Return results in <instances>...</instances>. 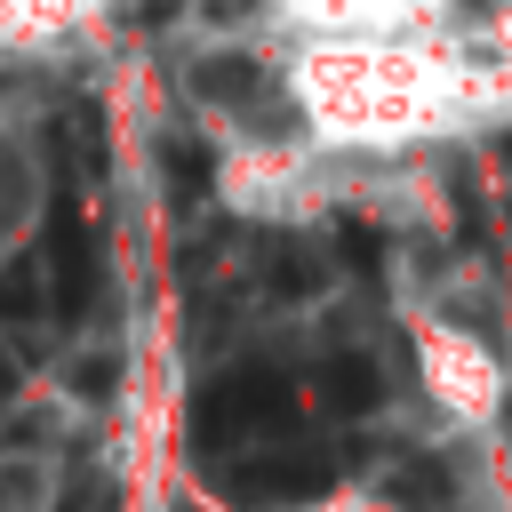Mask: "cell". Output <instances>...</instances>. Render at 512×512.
I'll use <instances>...</instances> for the list:
<instances>
[{
    "mask_svg": "<svg viewBox=\"0 0 512 512\" xmlns=\"http://www.w3.org/2000/svg\"><path fill=\"white\" fill-rule=\"evenodd\" d=\"M288 424V376L280 368H232L192 400V448H232L248 432H280Z\"/></svg>",
    "mask_w": 512,
    "mask_h": 512,
    "instance_id": "cell-1",
    "label": "cell"
},
{
    "mask_svg": "<svg viewBox=\"0 0 512 512\" xmlns=\"http://www.w3.org/2000/svg\"><path fill=\"white\" fill-rule=\"evenodd\" d=\"M336 488V456L328 448H304V440H280V448H248V456H224V496L232 504H312Z\"/></svg>",
    "mask_w": 512,
    "mask_h": 512,
    "instance_id": "cell-2",
    "label": "cell"
},
{
    "mask_svg": "<svg viewBox=\"0 0 512 512\" xmlns=\"http://www.w3.org/2000/svg\"><path fill=\"white\" fill-rule=\"evenodd\" d=\"M40 312H48L40 256H16V264H0V320H8V328H24V320H40Z\"/></svg>",
    "mask_w": 512,
    "mask_h": 512,
    "instance_id": "cell-6",
    "label": "cell"
},
{
    "mask_svg": "<svg viewBox=\"0 0 512 512\" xmlns=\"http://www.w3.org/2000/svg\"><path fill=\"white\" fill-rule=\"evenodd\" d=\"M56 512H112V488H104V480H96V488H72Z\"/></svg>",
    "mask_w": 512,
    "mask_h": 512,
    "instance_id": "cell-11",
    "label": "cell"
},
{
    "mask_svg": "<svg viewBox=\"0 0 512 512\" xmlns=\"http://www.w3.org/2000/svg\"><path fill=\"white\" fill-rule=\"evenodd\" d=\"M504 160H512V144H504Z\"/></svg>",
    "mask_w": 512,
    "mask_h": 512,
    "instance_id": "cell-13",
    "label": "cell"
},
{
    "mask_svg": "<svg viewBox=\"0 0 512 512\" xmlns=\"http://www.w3.org/2000/svg\"><path fill=\"white\" fill-rule=\"evenodd\" d=\"M160 152H168V200H192V192L208 184V152H200V144H184V136H168Z\"/></svg>",
    "mask_w": 512,
    "mask_h": 512,
    "instance_id": "cell-8",
    "label": "cell"
},
{
    "mask_svg": "<svg viewBox=\"0 0 512 512\" xmlns=\"http://www.w3.org/2000/svg\"><path fill=\"white\" fill-rule=\"evenodd\" d=\"M8 392H16V360L0 352V400H8Z\"/></svg>",
    "mask_w": 512,
    "mask_h": 512,
    "instance_id": "cell-12",
    "label": "cell"
},
{
    "mask_svg": "<svg viewBox=\"0 0 512 512\" xmlns=\"http://www.w3.org/2000/svg\"><path fill=\"white\" fill-rule=\"evenodd\" d=\"M72 384H80V400H104V392L120 384V368H112V360H80V368H72Z\"/></svg>",
    "mask_w": 512,
    "mask_h": 512,
    "instance_id": "cell-10",
    "label": "cell"
},
{
    "mask_svg": "<svg viewBox=\"0 0 512 512\" xmlns=\"http://www.w3.org/2000/svg\"><path fill=\"white\" fill-rule=\"evenodd\" d=\"M192 96L248 104V96H264V64H256V56H232V48H216V56H200V64H192Z\"/></svg>",
    "mask_w": 512,
    "mask_h": 512,
    "instance_id": "cell-5",
    "label": "cell"
},
{
    "mask_svg": "<svg viewBox=\"0 0 512 512\" xmlns=\"http://www.w3.org/2000/svg\"><path fill=\"white\" fill-rule=\"evenodd\" d=\"M40 280H48V304H56L64 320H80V312L96 304V232H88V216H80L72 200L48 216V240H40Z\"/></svg>",
    "mask_w": 512,
    "mask_h": 512,
    "instance_id": "cell-3",
    "label": "cell"
},
{
    "mask_svg": "<svg viewBox=\"0 0 512 512\" xmlns=\"http://www.w3.org/2000/svg\"><path fill=\"white\" fill-rule=\"evenodd\" d=\"M336 248H344V264H352L360 280H376V272H384V240H376L368 224H336Z\"/></svg>",
    "mask_w": 512,
    "mask_h": 512,
    "instance_id": "cell-9",
    "label": "cell"
},
{
    "mask_svg": "<svg viewBox=\"0 0 512 512\" xmlns=\"http://www.w3.org/2000/svg\"><path fill=\"white\" fill-rule=\"evenodd\" d=\"M312 288H320V248L280 240L272 248V296H312Z\"/></svg>",
    "mask_w": 512,
    "mask_h": 512,
    "instance_id": "cell-7",
    "label": "cell"
},
{
    "mask_svg": "<svg viewBox=\"0 0 512 512\" xmlns=\"http://www.w3.org/2000/svg\"><path fill=\"white\" fill-rule=\"evenodd\" d=\"M384 400V368L368 352H328L320 360V408L328 416H368Z\"/></svg>",
    "mask_w": 512,
    "mask_h": 512,
    "instance_id": "cell-4",
    "label": "cell"
}]
</instances>
